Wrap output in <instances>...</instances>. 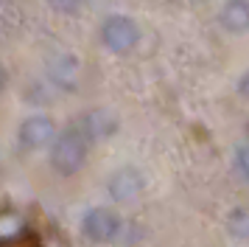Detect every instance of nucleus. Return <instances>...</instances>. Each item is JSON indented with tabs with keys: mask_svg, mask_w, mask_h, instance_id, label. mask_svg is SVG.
I'll return each mask as SVG.
<instances>
[{
	"mask_svg": "<svg viewBox=\"0 0 249 247\" xmlns=\"http://www.w3.org/2000/svg\"><path fill=\"white\" fill-rule=\"evenodd\" d=\"M90 155V141L79 126H70L65 132L56 135V141L51 144V166L62 177H73L79 174Z\"/></svg>",
	"mask_w": 249,
	"mask_h": 247,
	"instance_id": "nucleus-1",
	"label": "nucleus"
},
{
	"mask_svg": "<svg viewBox=\"0 0 249 247\" xmlns=\"http://www.w3.org/2000/svg\"><path fill=\"white\" fill-rule=\"evenodd\" d=\"M140 40V28L132 17L126 14H109L107 20L101 22V42L107 51L112 54H126L132 51Z\"/></svg>",
	"mask_w": 249,
	"mask_h": 247,
	"instance_id": "nucleus-2",
	"label": "nucleus"
},
{
	"mask_svg": "<svg viewBox=\"0 0 249 247\" xmlns=\"http://www.w3.org/2000/svg\"><path fill=\"white\" fill-rule=\"evenodd\" d=\"M121 216L112 208H90V211L81 216V233L87 236L95 245H109L121 236Z\"/></svg>",
	"mask_w": 249,
	"mask_h": 247,
	"instance_id": "nucleus-3",
	"label": "nucleus"
},
{
	"mask_svg": "<svg viewBox=\"0 0 249 247\" xmlns=\"http://www.w3.org/2000/svg\"><path fill=\"white\" fill-rule=\"evenodd\" d=\"M56 135H59L56 124H53L51 115H28L17 129V141H20L23 149L36 152V149H45L48 144H53Z\"/></svg>",
	"mask_w": 249,
	"mask_h": 247,
	"instance_id": "nucleus-4",
	"label": "nucleus"
},
{
	"mask_svg": "<svg viewBox=\"0 0 249 247\" xmlns=\"http://www.w3.org/2000/svg\"><path fill=\"white\" fill-rule=\"evenodd\" d=\"M107 191L112 194L115 202H129L135 200L137 194L143 191V174L132 166H124L109 174V183H107Z\"/></svg>",
	"mask_w": 249,
	"mask_h": 247,
	"instance_id": "nucleus-5",
	"label": "nucleus"
},
{
	"mask_svg": "<svg viewBox=\"0 0 249 247\" xmlns=\"http://www.w3.org/2000/svg\"><path fill=\"white\" fill-rule=\"evenodd\" d=\"M76 126H79L84 135H87V141H98V138H109V135L115 132L118 121H115L112 112H107V110H92V112H87V115H84L79 124H76Z\"/></svg>",
	"mask_w": 249,
	"mask_h": 247,
	"instance_id": "nucleus-6",
	"label": "nucleus"
},
{
	"mask_svg": "<svg viewBox=\"0 0 249 247\" xmlns=\"http://www.w3.org/2000/svg\"><path fill=\"white\" fill-rule=\"evenodd\" d=\"M221 25L230 34H249V0H227L221 6Z\"/></svg>",
	"mask_w": 249,
	"mask_h": 247,
	"instance_id": "nucleus-7",
	"label": "nucleus"
},
{
	"mask_svg": "<svg viewBox=\"0 0 249 247\" xmlns=\"http://www.w3.org/2000/svg\"><path fill=\"white\" fill-rule=\"evenodd\" d=\"M25 233V219L14 211H0V247L17 245Z\"/></svg>",
	"mask_w": 249,
	"mask_h": 247,
	"instance_id": "nucleus-8",
	"label": "nucleus"
},
{
	"mask_svg": "<svg viewBox=\"0 0 249 247\" xmlns=\"http://www.w3.org/2000/svg\"><path fill=\"white\" fill-rule=\"evenodd\" d=\"M227 230L241 242H249V208H235L227 216Z\"/></svg>",
	"mask_w": 249,
	"mask_h": 247,
	"instance_id": "nucleus-9",
	"label": "nucleus"
},
{
	"mask_svg": "<svg viewBox=\"0 0 249 247\" xmlns=\"http://www.w3.org/2000/svg\"><path fill=\"white\" fill-rule=\"evenodd\" d=\"M235 168H238V174L249 183V144L235 146Z\"/></svg>",
	"mask_w": 249,
	"mask_h": 247,
	"instance_id": "nucleus-10",
	"label": "nucleus"
},
{
	"mask_svg": "<svg viewBox=\"0 0 249 247\" xmlns=\"http://www.w3.org/2000/svg\"><path fill=\"white\" fill-rule=\"evenodd\" d=\"M48 6L62 11V14H76L81 9V0H48Z\"/></svg>",
	"mask_w": 249,
	"mask_h": 247,
	"instance_id": "nucleus-11",
	"label": "nucleus"
},
{
	"mask_svg": "<svg viewBox=\"0 0 249 247\" xmlns=\"http://www.w3.org/2000/svg\"><path fill=\"white\" fill-rule=\"evenodd\" d=\"M238 93H241V96L249 101V70L241 76V82H238Z\"/></svg>",
	"mask_w": 249,
	"mask_h": 247,
	"instance_id": "nucleus-12",
	"label": "nucleus"
},
{
	"mask_svg": "<svg viewBox=\"0 0 249 247\" xmlns=\"http://www.w3.org/2000/svg\"><path fill=\"white\" fill-rule=\"evenodd\" d=\"M6 87V67L0 65V90Z\"/></svg>",
	"mask_w": 249,
	"mask_h": 247,
	"instance_id": "nucleus-13",
	"label": "nucleus"
},
{
	"mask_svg": "<svg viewBox=\"0 0 249 247\" xmlns=\"http://www.w3.org/2000/svg\"><path fill=\"white\" fill-rule=\"evenodd\" d=\"M247 135H249V124H247Z\"/></svg>",
	"mask_w": 249,
	"mask_h": 247,
	"instance_id": "nucleus-14",
	"label": "nucleus"
}]
</instances>
